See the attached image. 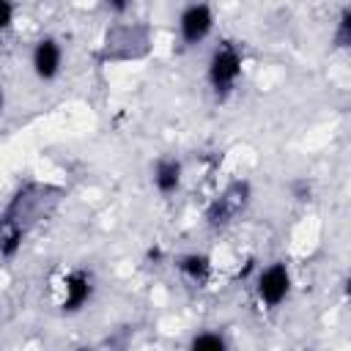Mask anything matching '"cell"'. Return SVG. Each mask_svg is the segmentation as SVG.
Wrapping results in <instances>:
<instances>
[{"label":"cell","mask_w":351,"mask_h":351,"mask_svg":"<svg viewBox=\"0 0 351 351\" xmlns=\"http://www.w3.org/2000/svg\"><path fill=\"white\" fill-rule=\"evenodd\" d=\"M241 71H244V52L236 41L225 38L219 41L211 55H208V63H206V80L211 85V90L217 96H225L236 88V82L241 80Z\"/></svg>","instance_id":"1"},{"label":"cell","mask_w":351,"mask_h":351,"mask_svg":"<svg viewBox=\"0 0 351 351\" xmlns=\"http://www.w3.org/2000/svg\"><path fill=\"white\" fill-rule=\"evenodd\" d=\"M148 52V30L143 25H118L107 33L101 60H137Z\"/></svg>","instance_id":"2"},{"label":"cell","mask_w":351,"mask_h":351,"mask_svg":"<svg viewBox=\"0 0 351 351\" xmlns=\"http://www.w3.org/2000/svg\"><path fill=\"white\" fill-rule=\"evenodd\" d=\"M250 197H252V189H250V181H233L228 184L206 208V222L211 228H228L247 206H250Z\"/></svg>","instance_id":"3"},{"label":"cell","mask_w":351,"mask_h":351,"mask_svg":"<svg viewBox=\"0 0 351 351\" xmlns=\"http://www.w3.org/2000/svg\"><path fill=\"white\" fill-rule=\"evenodd\" d=\"M291 269L282 263V261H274L263 269H258L255 274V293L261 299V304H266L269 310L280 307L288 296H291Z\"/></svg>","instance_id":"4"},{"label":"cell","mask_w":351,"mask_h":351,"mask_svg":"<svg viewBox=\"0 0 351 351\" xmlns=\"http://www.w3.org/2000/svg\"><path fill=\"white\" fill-rule=\"evenodd\" d=\"M214 30V8L203 0H192L178 14V38L184 47L203 44Z\"/></svg>","instance_id":"5"},{"label":"cell","mask_w":351,"mask_h":351,"mask_svg":"<svg viewBox=\"0 0 351 351\" xmlns=\"http://www.w3.org/2000/svg\"><path fill=\"white\" fill-rule=\"evenodd\" d=\"M30 66H33V74L41 82H52L63 69V47H60V41L52 38V36L38 38L33 52H30Z\"/></svg>","instance_id":"6"},{"label":"cell","mask_w":351,"mask_h":351,"mask_svg":"<svg viewBox=\"0 0 351 351\" xmlns=\"http://www.w3.org/2000/svg\"><path fill=\"white\" fill-rule=\"evenodd\" d=\"M93 296V277L85 269H71L60 282V310L77 313Z\"/></svg>","instance_id":"7"},{"label":"cell","mask_w":351,"mask_h":351,"mask_svg":"<svg viewBox=\"0 0 351 351\" xmlns=\"http://www.w3.org/2000/svg\"><path fill=\"white\" fill-rule=\"evenodd\" d=\"M151 181L159 195H176L184 184V165L176 156H159L151 167Z\"/></svg>","instance_id":"8"},{"label":"cell","mask_w":351,"mask_h":351,"mask_svg":"<svg viewBox=\"0 0 351 351\" xmlns=\"http://www.w3.org/2000/svg\"><path fill=\"white\" fill-rule=\"evenodd\" d=\"M176 269L181 271L184 280H189L192 285H206L211 280V271H214V263L206 252H184L178 261H176Z\"/></svg>","instance_id":"9"},{"label":"cell","mask_w":351,"mask_h":351,"mask_svg":"<svg viewBox=\"0 0 351 351\" xmlns=\"http://www.w3.org/2000/svg\"><path fill=\"white\" fill-rule=\"evenodd\" d=\"M25 244V225L5 219L0 228V258H16Z\"/></svg>","instance_id":"10"},{"label":"cell","mask_w":351,"mask_h":351,"mask_svg":"<svg viewBox=\"0 0 351 351\" xmlns=\"http://www.w3.org/2000/svg\"><path fill=\"white\" fill-rule=\"evenodd\" d=\"M332 38H335V47H337V49H346V47L351 44V11H348V8L340 11Z\"/></svg>","instance_id":"11"},{"label":"cell","mask_w":351,"mask_h":351,"mask_svg":"<svg viewBox=\"0 0 351 351\" xmlns=\"http://www.w3.org/2000/svg\"><path fill=\"white\" fill-rule=\"evenodd\" d=\"M189 346L192 348H200V351H222L228 343H225V337L219 332H200V335H195L189 340Z\"/></svg>","instance_id":"12"},{"label":"cell","mask_w":351,"mask_h":351,"mask_svg":"<svg viewBox=\"0 0 351 351\" xmlns=\"http://www.w3.org/2000/svg\"><path fill=\"white\" fill-rule=\"evenodd\" d=\"M14 16H16V5L14 0H0V33L8 30L14 25Z\"/></svg>","instance_id":"13"},{"label":"cell","mask_w":351,"mask_h":351,"mask_svg":"<svg viewBox=\"0 0 351 351\" xmlns=\"http://www.w3.org/2000/svg\"><path fill=\"white\" fill-rule=\"evenodd\" d=\"M129 3H132V0H104V5H107L110 11H115V14H123V11L129 8Z\"/></svg>","instance_id":"14"},{"label":"cell","mask_w":351,"mask_h":351,"mask_svg":"<svg viewBox=\"0 0 351 351\" xmlns=\"http://www.w3.org/2000/svg\"><path fill=\"white\" fill-rule=\"evenodd\" d=\"M3 104H5V93H3V88H0V112H3Z\"/></svg>","instance_id":"15"}]
</instances>
